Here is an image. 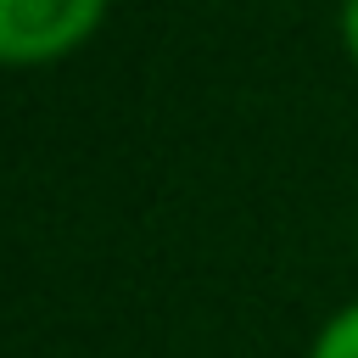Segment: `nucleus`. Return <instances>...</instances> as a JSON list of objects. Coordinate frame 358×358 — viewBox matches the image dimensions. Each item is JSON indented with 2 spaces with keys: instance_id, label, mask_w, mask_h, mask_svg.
I'll list each match as a JSON object with an SVG mask.
<instances>
[{
  "instance_id": "1",
  "label": "nucleus",
  "mask_w": 358,
  "mask_h": 358,
  "mask_svg": "<svg viewBox=\"0 0 358 358\" xmlns=\"http://www.w3.org/2000/svg\"><path fill=\"white\" fill-rule=\"evenodd\" d=\"M106 17V0H0V67L73 56Z\"/></svg>"
},
{
  "instance_id": "2",
  "label": "nucleus",
  "mask_w": 358,
  "mask_h": 358,
  "mask_svg": "<svg viewBox=\"0 0 358 358\" xmlns=\"http://www.w3.org/2000/svg\"><path fill=\"white\" fill-rule=\"evenodd\" d=\"M308 358H358V302L336 308V313L319 324V336H313Z\"/></svg>"
},
{
  "instance_id": "3",
  "label": "nucleus",
  "mask_w": 358,
  "mask_h": 358,
  "mask_svg": "<svg viewBox=\"0 0 358 358\" xmlns=\"http://www.w3.org/2000/svg\"><path fill=\"white\" fill-rule=\"evenodd\" d=\"M336 28H341V45H347V56L358 62V0H341V17H336Z\"/></svg>"
}]
</instances>
